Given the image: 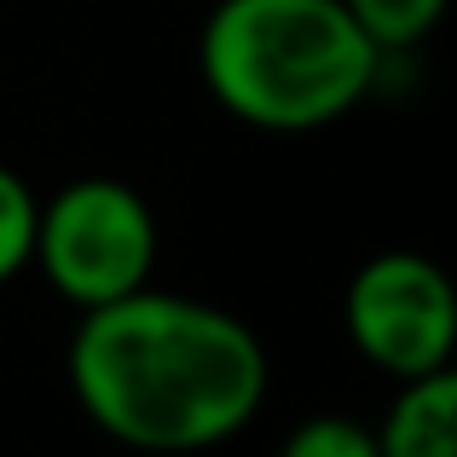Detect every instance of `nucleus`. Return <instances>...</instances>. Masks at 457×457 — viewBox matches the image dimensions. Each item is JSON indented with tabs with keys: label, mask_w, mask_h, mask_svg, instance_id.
Masks as SVG:
<instances>
[{
	"label": "nucleus",
	"mask_w": 457,
	"mask_h": 457,
	"mask_svg": "<svg viewBox=\"0 0 457 457\" xmlns=\"http://www.w3.org/2000/svg\"><path fill=\"white\" fill-rule=\"evenodd\" d=\"M35 214L41 197L29 191V179L18 168L0 162V284H12L35 255Z\"/></svg>",
	"instance_id": "nucleus-7"
},
{
	"label": "nucleus",
	"mask_w": 457,
	"mask_h": 457,
	"mask_svg": "<svg viewBox=\"0 0 457 457\" xmlns=\"http://www.w3.org/2000/svg\"><path fill=\"white\" fill-rule=\"evenodd\" d=\"M64 370L87 423L162 457L244 435L272 382L267 347L237 312L151 284L81 312Z\"/></svg>",
	"instance_id": "nucleus-1"
},
{
	"label": "nucleus",
	"mask_w": 457,
	"mask_h": 457,
	"mask_svg": "<svg viewBox=\"0 0 457 457\" xmlns=\"http://www.w3.org/2000/svg\"><path fill=\"white\" fill-rule=\"evenodd\" d=\"M342 6L353 12L359 29L394 58V53H405V46H417L423 35H435V23L446 18L452 0H342Z\"/></svg>",
	"instance_id": "nucleus-6"
},
{
	"label": "nucleus",
	"mask_w": 457,
	"mask_h": 457,
	"mask_svg": "<svg viewBox=\"0 0 457 457\" xmlns=\"http://www.w3.org/2000/svg\"><path fill=\"white\" fill-rule=\"evenodd\" d=\"M278 457H377V435H370L365 423H353V417H307V423H295L290 435H284Z\"/></svg>",
	"instance_id": "nucleus-8"
},
{
	"label": "nucleus",
	"mask_w": 457,
	"mask_h": 457,
	"mask_svg": "<svg viewBox=\"0 0 457 457\" xmlns=\"http://www.w3.org/2000/svg\"><path fill=\"white\" fill-rule=\"evenodd\" d=\"M370 435H377V457H457V377L428 370L400 382Z\"/></svg>",
	"instance_id": "nucleus-5"
},
{
	"label": "nucleus",
	"mask_w": 457,
	"mask_h": 457,
	"mask_svg": "<svg viewBox=\"0 0 457 457\" xmlns=\"http://www.w3.org/2000/svg\"><path fill=\"white\" fill-rule=\"evenodd\" d=\"M29 267H41L46 284L81 312L145 290L156 267L151 203L128 179H111V174L70 179L35 214Z\"/></svg>",
	"instance_id": "nucleus-3"
},
{
	"label": "nucleus",
	"mask_w": 457,
	"mask_h": 457,
	"mask_svg": "<svg viewBox=\"0 0 457 457\" xmlns=\"http://www.w3.org/2000/svg\"><path fill=\"white\" fill-rule=\"evenodd\" d=\"M382 58L342 0H220L197 35L209 99L267 134L342 122L377 87Z\"/></svg>",
	"instance_id": "nucleus-2"
},
{
	"label": "nucleus",
	"mask_w": 457,
	"mask_h": 457,
	"mask_svg": "<svg viewBox=\"0 0 457 457\" xmlns=\"http://www.w3.org/2000/svg\"><path fill=\"white\" fill-rule=\"evenodd\" d=\"M342 324L347 342L388 370L394 382L452 370V342H457V295L440 261L417 249H382L347 278L342 295Z\"/></svg>",
	"instance_id": "nucleus-4"
}]
</instances>
